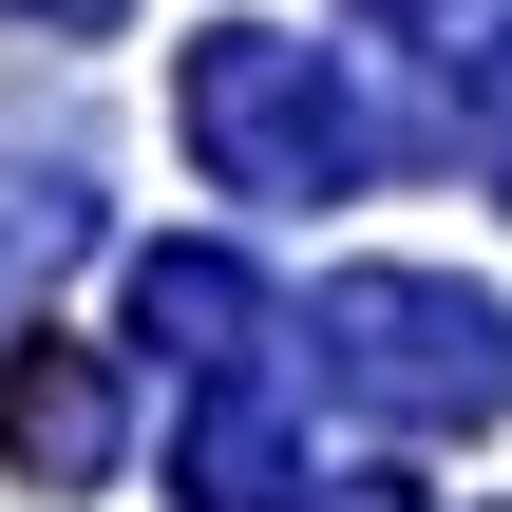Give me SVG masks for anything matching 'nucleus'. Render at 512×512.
Instances as JSON below:
<instances>
[{
	"label": "nucleus",
	"mask_w": 512,
	"mask_h": 512,
	"mask_svg": "<svg viewBox=\"0 0 512 512\" xmlns=\"http://www.w3.org/2000/svg\"><path fill=\"white\" fill-rule=\"evenodd\" d=\"M304 342H323V399L380 437H494L512 418V304L456 266H342L304 304Z\"/></svg>",
	"instance_id": "obj_1"
},
{
	"label": "nucleus",
	"mask_w": 512,
	"mask_h": 512,
	"mask_svg": "<svg viewBox=\"0 0 512 512\" xmlns=\"http://www.w3.org/2000/svg\"><path fill=\"white\" fill-rule=\"evenodd\" d=\"M171 114H190L209 190H247V209H342V190L380 171V114H361V76H342L323 38H285V19H228V38H190Z\"/></svg>",
	"instance_id": "obj_2"
},
{
	"label": "nucleus",
	"mask_w": 512,
	"mask_h": 512,
	"mask_svg": "<svg viewBox=\"0 0 512 512\" xmlns=\"http://www.w3.org/2000/svg\"><path fill=\"white\" fill-rule=\"evenodd\" d=\"M0 456H19L38 494H114V361H95V342H19V380H0Z\"/></svg>",
	"instance_id": "obj_3"
},
{
	"label": "nucleus",
	"mask_w": 512,
	"mask_h": 512,
	"mask_svg": "<svg viewBox=\"0 0 512 512\" xmlns=\"http://www.w3.org/2000/svg\"><path fill=\"white\" fill-rule=\"evenodd\" d=\"M133 342H152V361H190V380H247L266 285H247L228 247H133Z\"/></svg>",
	"instance_id": "obj_4"
},
{
	"label": "nucleus",
	"mask_w": 512,
	"mask_h": 512,
	"mask_svg": "<svg viewBox=\"0 0 512 512\" xmlns=\"http://www.w3.org/2000/svg\"><path fill=\"white\" fill-rule=\"evenodd\" d=\"M171 512H304V437L266 418V380H209L171 437Z\"/></svg>",
	"instance_id": "obj_5"
},
{
	"label": "nucleus",
	"mask_w": 512,
	"mask_h": 512,
	"mask_svg": "<svg viewBox=\"0 0 512 512\" xmlns=\"http://www.w3.org/2000/svg\"><path fill=\"white\" fill-rule=\"evenodd\" d=\"M475 152L512 171V19H494V57H475Z\"/></svg>",
	"instance_id": "obj_6"
},
{
	"label": "nucleus",
	"mask_w": 512,
	"mask_h": 512,
	"mask_svg": "<svg viewBox=\"0 0 512 512\" xmlns=\"http://www.w3.org/2000/svg\"><path fill=\"white\" fill-rule=\"evenodd\" d=\"M19 19H114V0H19Z\"/></svg>",
	"instance_id": "obj_7"
},
{
	"label": "nucleus",
	"mask_w": 512,
	"mask_h": 512,
	"mask_svg": "<svg viewBox=\"0 0 512 512\" xmlns=\"http://www.w3.org/2000/svg\"><path fill=\"white\" fill-rule=\"evenodd\" d=\"M361 19H437V0H361Z\"/></svg>",
	"instance_id": "obj_8"
}]
</instances>
